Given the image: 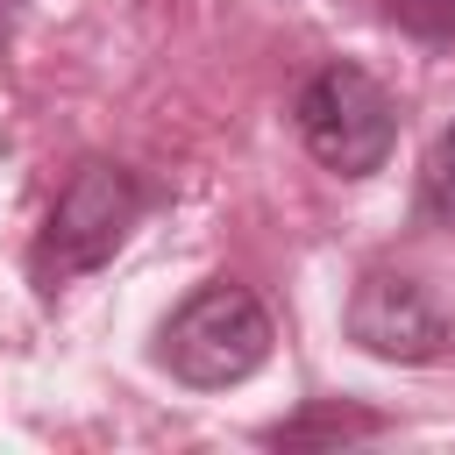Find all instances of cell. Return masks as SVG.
I'll return each mask as SVG.
<instances>
[{
  "instance_id": "obj_1",
  "label": "cell",
  "mask_w": 455,
  "mask_h": 455,
  "mask_svg": "<svg viewBox=\"0 0 455 455\" xmlns=\"http://www.w3.org/2000/svg\"><path fill=\"white\" fill-rule=\"evenodd\" d=\"M142 213H149V185H142L128 164H100V156L78 164L71 185L57 192V206H50V220H43V235H36V249H28L36 284L57 291V284L100 270V263L128 242V228H135Z\"/></svg>"
},
{
  "instance_id": "obj_2",
  "label": "cell",
  "mask_w": 455,
  "mask_h": 455,
  "mask_svg": "<svg viewBox=\"0 0 455 455\" xmlns=\"http://www.w3.org/2000/svg\"><path fill=\"white\" fill-rule=\"evenodd\" d=\"M270 313L249 284H199L156 334V363L192 391H228L270 363Z\"/></svg>"
},
{
  "instance_id": "obj_3",
  "label": "cell",
  "mask_w": 455,
  "mask_h": 455,
  "mask_svg": "<svg viewBox=\"0 0 455 455\" xmlns=\"http://www.w3.org/2000/svg\"><path fill=\"white\" fill-rule=\"evenodd\" d=\"M291 114H299L306 149H313L334 178H370V171H384V156H391V142H398V107H391V92H384L363 64H320V71L299 85Z\"/></svg>"
},
{
  "instance_id": "obj_4",
  "label": "cell",
  "mask_w": 455,
  "mask_h": 455,
  "mask_svg": "<svg viewBox=\"0 0 455 455\" xmlns=\"http://www.w3.org/2000/svg\"><path fill=\"white\" fill-rule=\"evenodd\" d=\"M348 341L384 363H441L455 348V320L434 306V291L419 277L370 270L348 299Z\"/></svg>"
},
{
  "instance_id": "obj_5",
  "label": "cell",
  "mask_w": 455,
  "mask_h": 455,
  "mask_svg": "<svg viewBox=\"0 0 455 455\" xmlns=\"http://www.w3.org/2000/svg\"><path fill=\"white\" fill-rule=\"evenodd\" d=\"M391 419L384 412H363V405H306L299 419H284V427H270L263 441H277V448H306V441H370V434H384Z\"/></svg>"
},
{
  "instance_id": "obj_6",
  "label": "cell",
  "mask_w": 455,
  "mask_h": 455,
  "mask_svg": "<svg viewBox=\"0 0 455 455\" xmlns=\"http://www.w3.org/2000/svg\"><path fill=\"white\" fill-rule=\"evenodd\" d=\"M419 213L455 228V128H441L419 156Z\"/></svg>"
},
{
  "instance_id": "obj_7",
  "label": "cell",
  "mask_w": 455,
  "mask_h": 455,
  "mask_svg": "<svg viewBox=\"0 0 455 455\" xmlns=\"http://www.w3.org/2000/svg\"><path fill=\"white\" fill-rule=\"evenodd\" d=\"M384 21L419 43H455V0H384Z\"/></svg>"
}]
</instances>
